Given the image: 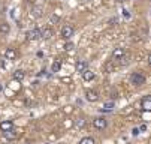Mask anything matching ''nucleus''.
<instances>
[{"label": "nucleus", "instance_id": "obj_8", "mask_svg": "<svg viewBox=\"0 0 151 144\" xmlns=\"http://www.w3.org/2000/svg\"><path fill=\"white\" fill-rule=\"evenodd\" d=\"M123 56H126L124 48H115V50H114V53H112V59H114V60H120Z\"/></svg>", "mask_w": 151, "mask_h": 144}, {"label": "nucleus", "instance_id": "obj_32", "mask_svg": "<svg viewBox=\"0 0 151 144\" xmlns=\"http://www.w3.org/2000/svg\"><path fill=\"white\" fill-rule=\"evenodd\" d=\"M23 144H32V143H30V141H26V143H23Z\"/></svg>", "mask_w": 151, "mask_h": 144}, {"label": "nucleus", "instance_id": "obj_33", "mask_svg": "<svg viewBox=\"0 0 151 144\" xmlns=\"http://www.w3.org/2000/svg\"><path fill=\"white\" fill-rule=\"evenodd\" d=\"M150 2H151V0H150Z\"/></svg>", "mask_w": 151, "mask_h": 144}, {"label": "nucleus", "instance_id": "obj_3", "mask_svg": "<svg viewBox=\"0 0 151 144\" xmlns=\"http://www.w3.org/2000/svg\"><path fill=\"white\" fill-rule=\"evenodd\" d=\"M39 38H42L39 29H33V30H30V32L26 33V39H27V41H37Z\"/></svg>", "mask_w": 151, "mask_h": 144}, {"label": "nucleus", "instance_id": "obj_4", "mask_svg": "<svg viewBox=\"0 0 151 144\" xmlns=\"http://www.w3.org/2000/svg\"><path fill=\"white\" fill-rule=\"evenodd\" d=\"M85 99L87 101H90V102H97L99 101V95H97V92L96 90H85Z\"/></svg>", "mask_w": 151, "mask_h": 144}, {"label": "nucleus", "instance_id": "obj_6", "mask_svg": "<svg viewBox=\"0 0 151 144\" xmlns=\"http://www.w3.org/2000/svg\"><path fill=\"white\" fill-rule=\"evenodd\" d=\"M11 129H14V123L11 120H5V122L0 123V131H2V132H8Z\"/></svg>", "mask_w": 151, "mask_h": 144}, {"label": "nucleus", "instance_id": "obj_7", "mask_svg": "<svg viewBox=\"0 0 151 144\" xmlns=\"http://www.w3.org/2000/svg\"><path fill=\"white\" fill-rule=\"evenodd\" d=\"M142 108L145 111H151V95H148L142 99Z\"/></svg>", "mask_w": 151, "mask_h": 144}, {"label": "nucleus", "instance_id": "obj_1", "mask_svg": "<svg viewBox=\"0 0 151 144\" xmlns=\"http://www.w3.org/2000/svg\"><path fill=\"white\" fill-rule=\"evenodd\" d=\"M130 81H132V84H135V86H142L145 83V77L142 74H139V72H135L130 77Z\"/></svg>", "mask_w": 151, "mask_h": 144}, {"label": "nucleus", "instance_id": "obj_15", "mask_svg": "<svg viewBox=\"0 0 151 144\" xmlns=\"http://www.w3.org/2000/svg\"><path fill=\"white\" fill-rule=\"evenodd\" d=\"M114 108V101H108L103 104V111H111Z\"/></svg>", "mask_w": 151, "mask_h": 144}, {"label": "nucleus", "instance_id": "obj_24", "mask_svg": "<svg viewBox=\"0 0 151 144\" xmlns=\"http://www.w3.org/2000/svg\"><path fill=\"white\" fill-rule=\"evenodd\" d=\"M58 21H60V17H58L57 14L51 15V23H54V24H55V23H58Z\"/></svg>", "mask_w": 151, "mask_h": 144}, {"label": "nucleus", "instance_id": "obj_31", "mask_svg": "<svg viewBox=\"0 0 151 144\" xmlns=\"http://www.w3.org/2000/svg\"><path fill=\"white\" fill-rule=\"evenodd\" d=\"M148 63H150V65H151V54H150V56H148Z\"/></svg>", "mask_w": 151, "mask_h": 144}, {"label": "nucleus", "instance_id": "obj_23", "mask_svg": "<svg viewBox=\"0 0 151 144\" xmlns=\"http://www.w3.org/2000/svg\"><path fill=\"white\" fill-rule=\"evenodd\" d=\"M33 12H35V17H42V8H40V6L35 8V9H33Z\"/></svg>", "mask_w": 151, "mask_h": 144}, {"label": "nucleus", "instance_id": "obj_10", "mask_svg": "<svg viewBox=\"0 0 151 144\" xmlns=\"http://www.w3.org/2000/svg\"><path fill=\"white\" fill-rule=\"evenodd\" d=\"M24 78H26V72H24L23 69H17V71H14V80L21 81V80H24Z\"/></svg>", "mask_w": 151, "mask_h": 144}, {"label": "nucleus", "instance_id": "obj_2", "mask_svg": "<svg viewBox=\"0 0 151 144\" xmlns=\"http://www.w3.org/2000/svg\"><path fill=\"white\" fill-rule=\"evenodd\" d=\"M93 125H94V128H96V129L102 131V129H105V128H106L108 122H106V119H103V117H96V119L93 120Z\"/></svg>", "mask_w": 151, "mask_h": 144}, {"label": "nucleus", "instance_id": "obj_22", "mask_svg": "<svg viewBox=\"0 0 151 144\" xmlns=\"http://www.w3.org/2000/svg\"><path fill=\"white\" fill-rule=\"evenodd\" d=\"M75 48V44L73 42H68L66 45H64V50H66V51H72Z\"/></svg>", "mask_w": 151, "mask_h": 144}, {"label": "nucleus", "instance_id": "obj_19", "mask_svg": "<svg viewBox=\"0 0 151 144\" xmlns=\"http://www.w3.org/2000/svg\"><path fill=\"white\" fill-rule=\"evenodd\" d=\"M75 126H76V128H84V126H85V120L81 119V117L76 119V120H75Z\"/></svg>", "mask_w": 151, "mask_h": 144}, {"label": "nucleus", "instance_id": "obj_25", "mask_svg": "<svg viewBox=\"0 0 151 144\" xmlns=\"http://www.w3.org/2000/svg\"><path fill=\"white\" fill-rule=\"evenodd\" d=\"M72 111V107L70 105H66V107H64V113H66V114H69Z\"/></svg>", "mask_w": 151, "mask_h": 144}, {"label": "nucleus", "instance_id": "obj_12", "mask_svg": "<svg viewBox=\"0 0 151 144\" xmlns=\"http://www.w3.org/2000/svg\"><path fill=\"white\" fill-rule=\"evenodd\" d=\"M85 69H87V62H85V60H79L78 63H76V71L82 74Z\"/></svg>", "mask_w": 151, "mask_h": 144}, {"label": "nucleus", "instance_id": "obj_29", "mask_svg": "<svg viewBox=\"0 0 151 144\" xmlns=\"http://www.w3.org/2000/svg\"><path fill=\"white\" fill-rule=\"evenodd\" d=\"M115 23H117V18H112V20H111V21H109V24H112V26H114Z\"/></svg>", "mask_w": 151, "mask_h": 144}, {"label": "nucleus", "instance_id": "obj_17", "mask_svg": "<svg viewBox=\"0 0 151 144\" xmlns=\"http://www.w3.org/2000/svg\"><path fill=\"white\" fill-rule=\"evenodd\" d=\"M3 135H5V138L6 140H14V138H17V134L11 129V131H8V132H3Z\"/></svg>", "mask_w": 151, "mask_h": 144}, {"label": "nucleus", "instance_id": "obj_20", "mask_svg": "<svg viewBox=\"0 0 151 144\" xmlns=\"http://www.w3.org/2000/svg\"><path fill=\"white\" fill-rule=\"evenodd\" d=\"M9 87H11V89H15V92H18V90H19V84H18V81H17V80H12L11 83H9Z\"/></svg>", "mask_w": 151, "mask_h": 144}, {"label": "nucleus", "instance_id": "obj_21", "mask_svg": "<svg viewBox=\"0 0 151 144\" xmlns=\"http://www.w3.org/2000/svg\"><path fill=\"white\" fill-rule=\"evenodd\" d=\"M120 63H121L123 66H126V65H129V56H123V57L120 59Z\"/></svg>", "mask_w": 151, "mask_h": 144}, {"label": "nucleus", "instance_id": "obj_9", "mask_svg": "<svg viewBox=\"0 0 151 144\" xmlns=\"http://www.w3.org/2000/svg\"><path fill=\"white\" fill-rule=\"evenodd\" d=\"M82 80H84V81H91V80H94V72L90 71V69H85V71L82 72Z\"/></svg>", "mask_w": 151, "mask_h": 144}, {"label": "nucleus", "instance_id": "obj_18", "mask_svg": "<svg viewBox=\"0 0 151 144\" xmlns=\"http://www.w3.org/2000/svg\"><path fill=\"white\" fill-rule=\"evenodd\" d=\"M79 144H94V138H91V137H85V138H82V140L79 141Z\"/></svg>", "mask_w": 151, "mask_h": 144}, {"label": "nucleus", "instance_id": "obj_28", "mask_svg": "<svg viewBox=\"0 0 151 144\" xmlns=\"http://www.w3.org/2000/svg\"><path fill=\"white\" fill-rule=\"evenodd\" d=\"M123 12H124V17H126V18H129V17H130V14H129V11H126V9H124Z\"/></svg>", "mask_w": 151, "mask_h": 144}, {"label": "nucleus", "instance_id": "obj_11", "mask_svg": "<svg viewBox=\"0 0 151 144\" xmlns=\"http://www.w3.org/2000/svg\"><path fill=\"white\" fill-rule=\"evenodd\" d=\"M5 57H6L8 60H15V59H17V51H15L14 48H8V50L5 51Z\"/></svg>", "mask_w": 151, "mask_h": 144}, {"label": "nucleus", "instance_id": "obj_16", "mask_svg": "<svg viewBox=\"0 0 151 144\" xmlns=\"http://www.w3.org/2000/svg\"><path fill=\"white\" fill-rule=\"evenodd\" d=\"M9 30H11V27H9V24H8V23H3V24H0V33L6 35V33H9Z\"/></svg>", "mask_w": 151, "mask_h": 144}, {"label": "nucleus", "instance_id": "obj_5", "mask_svg": "<svg viewBox=\"0 0 151 144\" xmlns=\"http://www.w3.org/2000/svg\"><path fill=\"white\" fill-rule=\"evenodd\" d=\"M61 36L66 38V39L72 38V36H73V27H70V26H63V29H61Z\"/></svg>", "mask_w": 151, "mask_h": 144}, {"label": "nucleus", "instance_id": "obj_26", "mask_svg": "<svg viewBox=\"0 0 151 144\" xmlns=\"http://www.w3.org/2000/svg\"><path fill=\"white\" fill-rule=\"evenodd\" d=\"M147 131V125H142L141 128H139V132H145Z\"/></svg>", "mask_w": 151, "mask_h": 144}, {"label": "nucleus", "instance_id": "obj_27", "mask_svg": "<svg viewBox=\"0 0 151 144\" xmlns=\"http://www.w3.org/2000/svg\"><path fill=\"white\" fill-rule=\"evenodd\" d=\"M132 134H133L135 137H136V135H139V129H138V128H135V129L132 131Z\"/></svg>", "mask_w": 151, "mask_h": 144}, {"label": "nucleus", "instance_id": "obj_13", "mask_svg": "<svg viewBox=\"0 0 151 144\" xmlns=\"http://www.w3.org/2000/svg\"><path fill=\"white\" fill-rule=\"evenodd\" d=\"M40 36L44 38V39H50L52 36V30L50 27H45L44 30H40Z\"/></svg>", "mask_w": 151, "mask_h": 144}, {"label": "nucleus", "instance_id": "obj_30", "mask_svg": "<svg viewBox=\"0 0 151 144\" xmlns=\"http://www.w3.org/2000/svg\"><path fill=\"white\" fill-rule=\"evenodd\" d=\"M115 2H117V3H124L126 0H115Z\"/></svg>", "mask_w": 151, "mask_h": 144}, {"label": "nucleus", "instance_id": "obj_14", "mask_svg": "<svg viewBox=\"0 0 151 144\" xmlns=\"http://www.w3.org/2000/svg\"><path fill=\"white\" fill-rule=\"evenodd\" d=\"M61 69V60H54V63L51 66V72H58Z\"/></svg>", "mask_w": 151, "mask_h": 144}]
</instances>
